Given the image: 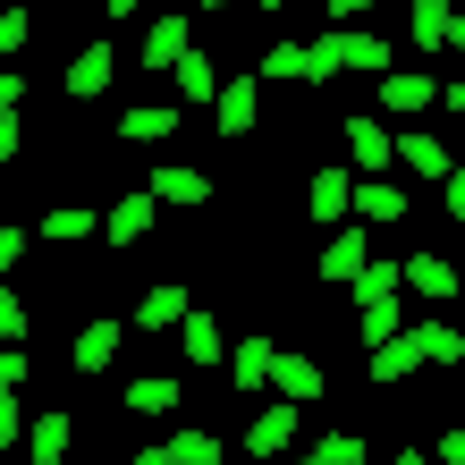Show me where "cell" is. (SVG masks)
Returning a JSON list of instances; mask_svg holds the SVG:
<instances>
[{
	"mask_svg": "<svg viewBox=\"0 0 465 465\" xmlns=\"http://www.w3.org/2000/svg\"><path fill=\"white\" fill-rule=\"evenodd\" d=\"M254 119H262V85H254V76H221V94H212V127L237 144V135H254Z\"/></svg>",
	"mask_w": 465,
	"mask_h": 465,
	"instance_id": "1",
	"label": "cell"
},
{
	"mask_svg": "<svg viewBox=\"0 0 465 465\" xmlns=\"http://www.w3.org/2000/svg\"><path fill=\"white\" fill-rule=\"evenodd\" d=\"M186 313H195V296H186L178 280H161V288H144V296H135V313H127V331H144V339H161V331H178Z\"/></svg>",
	"mask_w": 465,
	"mask_h": 465,
	"instance_id": "2",
	"label": "cell"
},
{
	"mask_svg": "<svg viewBox=\"0 0 465 465\" xmlns=\"http://www.w3.org/2000/svg\"><path fill=\"white\" fill-rule=\"evenodd\" d=\"M153 203H178V212H203L212 203V178L195 170V161H153V186H144Z\"/></svg>",
	"mask_w": 465,
	"mask_h": 465,
	"instance_id": "3",
	"label": "cell"
},
{
	"mask_svg": "<svg viewBox=\"0 0 465 465\" xmlns=\"http://www.w3.org/2000/svg\"><path fill=\"white\" fill-rule=\"evenodd\" d=\"M111 76H119V51H111V43H85V51L68 60L60 94H68V102H102V94H111Z\"/></svg>",
	"mask_w": 465,
	"mask_h": 465,
	"instance_id": "4",
	"label": "cell"
},
{
	"mask_svg": "<svg viewBox=\"0 0 465 465\" xmlns=\"http://www.w3.org/2000/svg\"><path fill=\"white\" fill-rule=\"evenodd\" d=\"M271 390H280V406H313L331 381H322L313 355H271Z\"/></svg>",
	"mask_w": 465,
	"mask_h": 465,
	"instance_id": "5",
	"label": "cell"
},
{
	"mask_svg": "<svg viewBox=\"0 0 465 465\" xmlns=\"http://www.w3.org/2000/svg\"><path fill=\"white\" fill-rule=\"evenodd\" d=\"M347 153H355V170H364V178H390L398 170V161H390V127H381L372 111L347 119Z\"/></svg>",
	"mask_w": 465,
	"mask_h": 465,
	"instance_id": "6",
	"label": "cell"
},
{
	"mask_svg": "<svg viewBox=\"0 0 465 465\" xmlns=\"http://www.w3.org/2000/svg\"><path fill=\"white\" fill-rule=\"evenodd\" d=\"M390 161H406V170H415V178H431V186L457 170V153L440 144V135H390Z\"/></svg>",
	"mask_w": 465,
	"mask_h": 465,
	"instance_id": "7",
	"label": "cell"
},
{
	"mask_svg": "<svg viewBox=\"0 0 465 465\" xmlns=\"http://www.w3.org/2000/svg\"><path fill=\"white\" fill-rule=\"evenodd\" d=\"M178 135V102H135L119 111V144H170Z\"/></svg>",
	"mask_w": 465,
	"mask_h": 465,
	"instance_id": "8",
	"label": "cell"
},
{
	"mask_svg": "<svg viewBox=\"0 0 465 465\" xmlns=\"http://www.w3.org/2000/svg\"><path fill=\"white\" fill-rule=\"evenodd\" d=\"M68 440H76V415H60V406H43V415L25 423V449H35V465H68Z\"/></svg>",
	"mask_w": 465,
	"mask_h": 465,
	"instance_id": "9",
	"label": "cell"
},
{
	"mask_svg": "<svg viewBox=\"0 0 465 465\" xmlns=\"http://www.w3.org/2000/svg\"><path fill=\"white\" fill-rule=\"evenodd\" d=\"M178 355H186V364H221V355H229V339H221V313H186L178 322Z\"/></svg>",
	"mask_w": 465,
	"mask_h": 465,
	"instance_id": "10",
	"label": "cell"
},
{
	"mask_svg": "<svg viewBox=\"0 0 465 465\" xmlns=\"http://www.w3.org/2000/svg\"><path fill=\"white\" fill-rule=\"evenodd\" d=\"M119 339H127V322H111V313H102V322H85V331H76L68 364H76V372H102V364L119 355Z\"/></svg>",
	"mask_w": 465,
	"mask_h": 465,
	"instance_id": "11",
	"label": "cell"
},
{
	"mask_svg": "<svg viewBox=\"0 0 465 465\" xmlns=\"http://www.w3.org/2000/svg\"><path fill=\"white\" fill-rule=\"evenodd\" d=\"M186 51H195V25H186V17H161L153 35H144V68H153V76H170Z\"/></svg>",
	"mask_w": 465,
	"mask_h": 465,
	"instance_id": "12",
	"label": "cell"
},
{
	"mask_svg": "<svg viewBox=\"0 0 465 465\" xmlns=\"http://www.w3.org/2000/svg\"><path fill=\"white\" fill-rule=\"evenodd\" d=\"M288 440H296V406H262L245 423V457H288Z\"/></svg>",
	"mask_w": 465,
	"mask_h": 465,
	"instance_id": "13",
	"label": "cell"
},
{
	"mask_svg": "<svg viewBox=\"0 0 465 465\" xmlns=\"http://www.w3.org/2000/svg\"><path fill=\"white\" fill-rule=\"evenodd\" d=\"M364 262H372L364 229H339L331 245H322V262H313V271H322V280H331V288H347V280H355V271H364Z\"/></svg>",
	"mask_w": 465,
	"mask_h": 465,
	"instance_id": "14",
	"label": "cell"
},
{
	"mask_svg": "<svg viewBox=\"0 0 465 465\" xmlns=\"http://www.w3.org/2000/svg\"><path fill=\"white\" fill-rule=\"evenodd\" d=\"M271 355H280V347H271L262 331H245V339H237V355H221V364H229L237 390H271Z\"/></svg>",
	"mask_w": 465,
	"mask_h": 465,
	"instance_id": "15",
	"label": "cell"
},
{
	"mask_svg": "<svg viewBox=\"0 0 465 465\" xmlns=\"http://www.w3.org/2000/svg\"><path fill=\"white\" fill-rule=\"evenodd\" d=\"M415 43L423 51H457L465 43V17L449 9V0H415Z\"/></svg>",
	"mask_w": 465,
	"mask_h": 465,
	"instance_id": "16",
	"label": "cell"
},
{
	"mask_svg": "<svg viewBox=\"0 0 465 465\" xmlns=\"http://www.w3.org/2000/svg\"><path fill=\"white\" fill-rule=\"evenodd\" d=\"M347 186H355L347 170H313V178H305V212H313L322 229H339V221H347Z\"/></svg>",
	"mask_w": 465,
	"mask_h": 465,
	"instance_id": "17",
	"label": "cell"
},
{
	"mask_svg": "<svg viewBox=\"0 0 465 465\" xmlns=\"http://www.w3.org/2000/svg\"><path fill=\"white\" fill-rule=\"evenodd\" d=\"M431 94H440L431 76H406V68H390V76H381V111H390V119H415V111H431Z\"/></svg>",
	"mask_w": 465,
	"mask_h": 465,
	"instance_id": "18",
	"label": "cell"
},
{
	"mask_svg": "<svg viewBox=\"0 0 465 465\" xmlns=\"http://www.w3.org/2000/svg\"><path fill=\"white\" fill-rule=\"evenodd\" d=\"M347 212H355V221H406V195H398L390 178H355L347 186Z\"/></svg>",
	"mask_w": 465,
	"mask_h": 465,
	"instance_id": "19",
	"label": "cell"
},
{
	"mask_svg": "<svg viewBox=\"0 0 465 465\" xmlns=\"http://www.w3.org/2000/svg\"><path fill=\"white\" fill-rule=\"evenodd\" d=\"M153 212H161L153 195H119L111 221H102V237H111V245H144V237H153Z\"/></svg>",
	"mask_w": 465,
	"mask_h": 465,
	"instance_id": "20",
	"label": "cell"
},
{
	"mask_svg": "<svg viewBox=\"0 0 465 465\" xmlns=\"http://www.w3.org/2000/svg\"><path fill=\"white\" fill-rule=\"evenodd\" d=\"M178 381L170 372H144V381H127V415H178Z\"/></svg>",
	"mask_w": 465,
	"mask_h": 465,
	"instance_id": "21",
	"label": "cell"
},
{
	"mask_svg": "<svg viewBox=\"0 0 465 465\" xmlns=\"http://www.w3.org/2000/svg\"><path fill=\"white\" fill-rule=\"evenodd\" d=\"M398 288H423V296H457V271L440 254H406L398 262Z\"/></svg>",
	"mask_w": 465,
	"mask_h": 465,
	"instance_id": "22",
	"label": "cell"
},
{
	"mask_svg": "<svg viewBox=\"0 0 465 465\" xmlns=\"http://www.w3.org/2000/svg\"><path fill=\"white\" fill-rule=\"evenodd\" d=\"M161 457H170V465H221L229 440H221V431H170V440H161Z\"/></svg>",
	"mask_w": 465,
	"mask_h": 465,
	"instance_id": "23",
	"label": "cell"
},
{
	"mask_svg": "<svg viewBox=\"0 0 465 465\" xmlns=\"http://www.w3.org/2000/svg\"><path fill=\"white\" fill-rule=\"evenodd\" d=\"M94 229H102V212H85V203H60V212L35 221V237H51V245H76V237H94Z\"/></svg>",
	"mask_w": 465,
	"mask_h": 465,
	"instance_id": "24",
	"label": "cell"
},
{
	"mask_svg": "<svg viewBox=\"0 0 465 465\" xmlns=\"http://www.w3.org/2000/svg\"><path fill=\"white\" fill-rule=\"evenodd\" d=\"M364 457H372V440H364V431H322V440L296 457V465H364Z\"/></svg>",
	"mask_w": 465,
	"mask_h": 465,
	"instance_id": "25",
	"label": "cell"
},
{
	"mask_svg": "<svg viewBox=\"0 0 465 465\" xmlns=\"http://www.w3.org/2000/svg\"><path fill=\"white\" fill-rule=\"evenodd\" d=\"M415 364H423V355H415V339H406V331H398V339H381V347H372V364H364V372L381 381V390H390V381H406V372H415Z\"/></svg>",
	"mask_w": 465,
	"mask_h": 465,
	"instance_id": "26",
	"label": "cell"
},
{
	"mask_svg": "<svg viewBox=\"0 0 465 465\" xmlns=\"http://www.w3.org/2000/svg\"><path fill=\"white\" fill-rule=\"evenodd\" d=\"M415 339L423 364H465V331H449V322H423V331H406Z\"/></svg>",
	"mask_w": 465,
	"mask_h": 465,
	"instance_id": "27",
	"label": "cell"
},
{
	"mask_svg": "<svg viewBox=\"0 0 465 465\" xmlns=\"http://www.w3.org/2000/svg\"><path fill=\"white\" fill-rule=\"evenodd\" d=\"M347 288H355V305H398V262H364Z\"/></svg>",
	"mask_w": 465,
	"mask_h": 465,
	"instance_id": "28",
	"label": "cell"
},
{
	"mask_svg": "<svg viewBox=\"0 0 465 465\" xmlns=\"http://www.w3.org/2000/svg\"><path fill=\"white\" fill-rule=\"evenodd\" d=\"M170 76H178V94H186V102H212V94H221V68H212L203 51H186V60H178Z\"/></svg>",
	"mask_w": 465,
	"mask_h": 465,
	"instance_id": "29",
	"label": "cell"
},
{
	"mask_svg": "<svg viewBox=\"0 0 465 465\" xmlns=\"http://www.w3.org/2000/svg\"><path fill=\"white\" fill-rule=\"evenodd\" d=\"M25 331H35V305L17 288H0V347H25Z\"/></svg>",
	"mask_w": 465,
	"mask_h": 465,
	"instance_id": "30",
	"label": "cell"
},
{
	"mask_svg": "<svg viewBox=\"0 0 465 465\" xmlns=\"http://www.w3.org/2000/svg\"><path fill=\"white\" fill-rule=\"evenodd\" d=\"M262 76H271V85H296V76H305V43H271L262 51Z\"/></svg>",
	"mask_w": 465,
	"mask_h": 465,
	"instance_id": "31",
	"label": "cell"
},
{
	"mask_svg": "<svg viewBox=\"0 0 465 465\" xmlns=\"http://www.w3.org/2000/svg\"><path fill=\"white\" fill-rule=\"evenodd\" d=\"M25 43H35V17H25V9H0V68H9Z\"/></svg>",
	"mask_w": 465,
	"mask_h": 465,
	"instance_id": "32",
	"label": "cell"
},
{
	"mask_svg": "<svg viewBox=\"0 0 465 465\" xmlns=\"http://www.w3.org/2000/svg\"><path fill=\"white\" fill-rule=\"evenodd\" d=\"M355 331H364V347H381V339H398V305H364V322H355Z\"/></svg>",
	"mask_w": 465,
	"mask_h": 465,
	"instance_id": "33",
	"label": "cell"
},
{
	"mask_svg": "<svg viewBox=\"0 0 465 465\" xmlns=\"http://www.w3.org/2000/svg\"><path fill=\"white\" fill-rule=\"evenodd\" d=\"M25 245H35V237H25L17 221H0V271H17V262H25Z\"/></svg>",
	"mask_w": 465,
	"mask_h": 465,
	"instance_id": "34",
	"label": "cell"
},
{
	"mask_svg": "<svg viewBox=\"0 0 465 465\" xmlns=\"http://www.w3.org/2000/svg\"><path fill=\"white\" fill-rule=\"evenodd\" d=\"M17 381H25V347H0V398H17Z\"/></svg>",
	"mask_w": 465,
	"mask_h": 465,
	"instance_id": "35",
	"label": "cell"
},
{
	"mask_svg": "<svg viewBox=\"0 0 465 465\" xmlns=\"http://www.w3.org/2000/svg\"><path fill=\"white\" fill-rule=\"evenodd\" d=\"M440 203H449V221H465V161H457V170L440 178Z\"/></svg>",
	"mask_w": 465,
	"mask_h": 465,
	"instance_id": "36",
	"label": "cell"
},
{
	"mask_svg": "<svg viewBox=\"0 0 465 465\" xmlns=\"http://www.w3.org/2000/svg\"><path fill=\"white\" fill-rule=\"evenodd\" d=\"M25 440V415H17V398H0V449H17Z\"/></svg>",
	"mask_w": 465,
	"mask_h": 465,
	"instance_id": "37",
	"label": "cell"
},
{
	"mask_svg": "<svg viewBox=\"0 0 465 465\" xmlns=\"http://www.w3.org/2000/svg\"><path fill=\"white\" fill-rule=\"evenodd\" d=\"M17 144H25V119H0V170L17 161Z\"/></svg>",
	"mask_w": 465,
	"mask_h": 465,
	"instance_id": "38",
	"label": "cell"
},
{
	"mask_svg": "<svg viewBox=\"0 0 465 465\" xmlns=\"http://www.w3.org/2000/svg\"><path fill=\"white\" fill-rule=\"evenodd\" d=\"M17 94H25V85H17V68H0V119H17Z\"/></svg>",
	"mask_w": 465,
	"mask_h": 465,
	"instance_id": "39",
	"label": "cell"
},
{
	"mask_svg": "<svg viewBox=\"0 0 465 465\" xmlns=\"http://www.w3.org/2000/svg\"><path fill=\"white\" fill-rule=\"evenodd\" d=\"M127 465H170V457H161V449H135V457H127Z\"/></svg>",
	"mask_w": 465,
	"mask_h": 465,
	"instance_id": "40",
	"label": "cell"
},
{
	"mask_svg": "<svg viewBox=\"0 0 465 465\" xmlns=\"http://www.w3.org/2000/svg\"><path fill=\"white\" fill-rule=\"evenodd\" d=\"M390 465H423V449H398V457H390Z\"/></svg>",
	"mask_w": 465,
	"mask_h": 465,
	"instance_id": "41",
	"label": "cell"
}]
</instances>
